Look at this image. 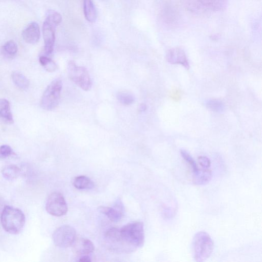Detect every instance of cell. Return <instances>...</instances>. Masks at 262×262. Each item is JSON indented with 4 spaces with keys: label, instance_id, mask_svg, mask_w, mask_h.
I'll use <instances>...</instances> for the list:
<instances>
[{
    "label": "cell",
    "instance_id": "cell-1",
    "mask_svg": "<svg viewBox=\"0 0 262 262\" xmlns=\"http://www.w3.org/2000/svg\"><path fill=\"white\" fill-rule=\"evenodd\" d=\"M144 225L142 222L129 224L122 228H112L105 234L106 245L117 253L130 254L143 246Z\"/></svg>",
    "mask_w": 262,
    "mask_h": 262
},
{
    "label": "cell",
    "instance_id": "cell-2",
    "mask_svg": "<svg viewBox=\"0 0 262 262\" xmlns=\"http://www.w3.org/2000/svg\"><path fill=\"white\" fill-rule=\"evenodd\" d=\"M1 225L6 232L13 235L19 234L25 224V216L21 210L6 206L1 217Z\"/></svg>",
    "mask_w": 262,
    "mask_h": 262
},
{
    "label": "cell",
    "instance_id": "cell-3",
    "mask_svg": "<svg viewBox=\"0 0 262 262\" xmlns=\"http://www.w3.org/2000/svg\"><path fill=\"white\" fill-rule=\"evenodd\" d=\"M192 252L196 262L206 261L213 253L214 241L205 231H199L195 234L192 243Z\"/></svg>",
    "mask_w": 262,
    "mask_h": 262
},
{
    "label": "cell",
    "instance_id": "cell-4",
    "mask_svg": "<svg viewBox=\"0 0 262 262\" xmlns=\"http://www.w3.org/2000/svg\"><path fill=\"white\" fill-rule=\"evenodd\" d=\"M63 87L62 80L57 78L46 88L41 99V106L45 110L52 111L56 109L59 102Z\"/></svg>",
    "mask_w": 262,
    "mask_h": 262
},
{
    "label": "cell",
    "instance_id": "cell-5",
    "mask_svg": "<svg viewBox=\"0 0 262 262\" xmlns=\"http://www.w3.org/2000/svg\"><path fill=\"white\" fill-rule=\"evenodd\" d=\"M68 74L72 81L86 92L92 87V81L85 67L78 66L75 62L70 61L68 64Z\"/></svg>",
    "mask_w": 262,
    "mask_h": 262
},
{
    "label": "cell",
    "instance_id": "cell-6",
    "mask_svg": "<svg viewBox=\"0 0 262 262\" xmlns=\"http://www.w3.org/2000/svg\"><path fill=\"white\" fill-rule=\"evenodd\" d=\"M46 209L53 216L61 217L66 215L68 206L63 195L59 192L50 194L46 201Z\"/></svg>",
    "mask_w": 262,
    "mask_h": 262
},
{
    "label": "cell",
    "instance_id": "cell-7",
    "mask_svg": "<svg viewBox=\"0 0 262 262\" xmlns=\"http://www.w3.org/2000/svg\"><path fill=\"white\" fill-rule=\"evenodd\" d=\"M55 244L60 248H67L73 245L76 240V231L69 225L57 228L53 236Z\"/></svg>",
    "mask_w": 262,
    "mask_h": 262
},
{
    "label": "cell",
    "instance_id": "cell-8",
    "mask_svg": "<svg viewBox=\"0 0 262 262\" xmlns=\"http://www.w3.org/2000/svg\"><path fill=\"white\" fill-rule=\"evenodd\" d=\"M57 25L46 17L42 28L43 36L45 44V52L46 55L52 54L56 39V30Z\"/></svg>",
    "mask_w": 262,
    "mask_h": 262
},
{
    "label": "cell",
    "instance_id": "cell-9",
    "mask_svg": "<svg viewBox=\"0 0 262 262\" xmlns=\"http://www.w3.org/2000/svg\"><path fill=\"white\" fill-rule=\"evenodd\" d=\"M100 212L105 215L111 221L116 223L123 217L125 207L122 200L117 199L113 207L100 206L98 208Z\"/></svg>",
    "mask_w": 262,
    "mask_h": 262
},
{
    "label": "cell",
    "instance_id": "cell-10",
    "mask_svg": "<svg viewBox=\"0 0 262 262\" xmlns=\"http://www.w3.org/2000/svg\"><path fill=\"white\" fill-rule=\"evenodd\" d=\"M167 59L171 64H180L187 69L189 68L187 57L182 49L174 48L169 50L167 54Z\"/></svg>",
    "mask_w": 262,
    "mask_h": 262
},
{
    "label": "cell",
    "instance_id": "cell-11",
    "mask_svg": "<svg viewBox=\"0 0 262 262\" xmlns=\"http://www.w3.org/2000/svg\"><path fill=\"white\" fill-rule=\"evenodd\" d=\"M72 246L74 253L81 257L93 253L95 249L93 242L85 238L75 240Z\"/></svg>",
    "mask_w": 262,
    "mask_h": 262
},
{
    "label": "cell",
    "instance_id": "cell-12",
    "mask_svg": "<svg viewBox=\"0 0 262 262\" xmlns=\"http://www.w3.org/2000/svg\"><path fill=\"white\" fill-rule=\"evenodd\" d=\"M40 29L37 23L32 22L23 30L22 36L24 41L30 44L37 43L40 38Z\"/></svg>",
    "mask_w": 262,
    "mask_h": 262
},
{
    "label": "cell",
    "instance_id": "cell-13",
    "mask_svg": "<svg viewBox=\"0 0 262 262\" xmlns=\"http://www.w3.org/2000/svg\"><path fill=\"white\" fill-rule=\"evenodd\" d=\"M204 7L214 12H221L227 6L228 0H198Z\"/></svg>",
    "mask_w": 262,
    "mask_h": 262
},
{
    "label": "cell",
    "instance_id": "cell-14",
    "mask_svg": "<svg viewBox=\"0 0 262 262\" xmlns=\"http://www.w3.org/2000/svg\"><path fill=\"white\" fill-rule=\"evenodd\" d=\"M0 118H2L5 122L9 124L14 123V118L8 100L0 99Z\"/></svg>",
    "mask_w": 262,
    "mask_h": 262
},
{
    "label": "cell",
    "instance_id": "cell-15",
    "mask_svg": "<svg viewBox=\"0 0 262 262\" xmlns=\"http://www.w3.org/2000/svg\"><path fill=\"white\" fill-rule=\"evenodd\" d=\"M200 168L199 174L193 178V183L197 186L207 185L212 177V172L210 168Z\"/></svg>",
    "mask_w": 262,
    "mask_h": 262
},
{
    "label": "cell",
    "instance_id": "cell-16",
    "mask_svg": "<svg viewBox=\"0 0 262 262\" xmlns=\"http://www.w3.org/2000/svg\"><path fill=\"white\" fill-rule=\"evenodd\" d=\"M84 12L88 21L91 23L95 22L97 19V13L92 0H84Z\"/></svg>",
    "mask_w": 262,
    "mask_h": 262
},
{
    "label": "cell",
    "instance_id": "cell-17",
    "mask_svg": "<svg viewBox=\"0 0 262 262\" xmlns=\"http://www.w3.org/2000/svg\"><path fill=\"white\" fill-rule=\"evenodd\" d=\"M74 185L78 189H90L94 187L93 181L85 176H79L75 178Z\"/></svg>",
    "mask_w": 262,
    "mask_h": 262
},
{
    "label": "cell",
    "instance_id": "cell-18",
    "mask_svg": "<svg viewBox=\"0 0 262 262\" xmlns=\"http://www.w3.org/2000/svg\"><path fill=\"white\" fill-rule=\"evenodd\" d=\"M12 78L15 85L19 89L25 90L29 87V80L22 74L14 72L12 74Z\"/></svg>",
    "mask_w": 262,
    "mask_h": 262
},
{
    "label": "cell",
    "instance_id": "cell-19",
    "mask_svg": "<svg viewBox=\"0 0 262 262\" xmlns=\"http://www.w3.org/2000/svg\"><path fill=\"white\" fill-rule=\"evenodd\" d=\"M2 174L6 179L13 180L19 176L21 174V169L16 166L9 165L3 168Z\"/></svg>",
    "mask_w": 262,
    "mask_h": 262
},
{
    "label": "cell",
    "instance_id": "cell-20",
    "mask_svg": "<svg viewBox=\"0 0 262 262\" xmlns=\"http://www.w3.org/2000/svg\"><path fill=\"white\" fill-rule=\"evenodd\" d=\"M181 156L184 159L189 165L191 170L193 174V176L195 177L198 175L200 171V168L197 165L195 160L186 150H180Z\"/></svg>",
    "mask_w": 262,
    "mask_h": 262
},
{
    "label": "cell",
    "instance_id": "cell-21",
    "mask_svg": "<svg viewBox=\"0 0 262 262\" xmlns=\"http://www.w3.org/2000/svg\"><path fill=\"white\" fill-rule=\"evenodd\" d=\"M39 61L40 64L45 68L47 72L53 73L57 69L56 64L53 60L47 56H41L39 57Z\"/></svg>",
    "mask_w": 262,
    "mask_h": 262
},
{
    "label": "cell",
    "instance_id": "cell-22",
    "mask_svg": "<svg viewBox=\"0 0 262 262\" xmlns=\"http://www.w3.org/2000/svg\"><path fill=\"white\" fill-rule=\"evenodd\" d=\"M206 107L215 112H222L225 110V107L223 103L217 99H211L208 100L206 103Z\"/></svg>",
    "mask_w": 262,
    "mask_h": 262
},
{
    "label": "cell",
    "instance_id": "cell-23",
    "mask_svg": "<svg viewBox=\"0 0 262 262\" xmlns=\"http://www.w3.org/2000/svg\"><path fill=\"white\" fill-rule=\"evenodd\" d=\"M117 98L121 104L126 106L132 104L135 100L134 97L132 94L126 93H118Z\"/></svg>",
    "mask_w": 262,
    "mask_h": 262
},
{
    "label": "cell",
    "instance_id": "cell-24",
    "mask_svg": "<svg viewBox=\"0 0 262 262\" xmlns=\"http://www.w3.org/2000/svg\"><path fill=\"white\" fill-rule=\"evenodd\" d=\"M3 49L6 55L14 56L17 53L18 46L14 41H9L5 44Z\"/></svg>",
    "mask_w": 262,
    "mask_h": 262
},
{
    "label": "cell",
    "instance_id": "cell-25",
    "mask_svg": "<svg viewBox=\"0 0 262 262\" xmlns=\"http://www.w3.org/2000/svg\"><path fill=\"white\" fill-rule=\"evenodd\" d=\"M47 17L52 19L57 25L62 21V16L54 10H49L47 13Z\"/></svg>",
    "mask_w": 262,
    "mask_h": 262
},
{
    "label": "cell",
    "instance_id": "cell-26",
    "mask_svg": "<svg viewBox=\"0 0 262 262\" xmlns=\"http://www.w3.org/2000/svg\"><path fill=\"white\" fill-rule=\"evenodd\" d=\"M12 148L8 145L0 146V159H5L13 154Z\"/></svg>",
    "mask_w": 262,
    "mask_h": 262
},
{
    "label": "cell",
    "instance_id": "cell-27",
    "mask_svg": "<svg viewBox=\"0 0 262 262\" xmlns=\"http://www.w3.org/2000/svg\"><path fill=\"white\" fill-rule=\"evenodd\" d=\"M198 161L201 168H210L211 161L208 157L204 156H199L198 158Z\"/></svg>",
    "mask_w": 262,
    "mask_h": 262
},
{
    "label": "cell",
    "instance_id": "cell-28",
    "mask_svg": "<svg viewBox=\"0 0 262 262\" xmlns=\"http://www.w3.org/2000/svg\"><path fill=\"white\" fill-rule=\"evenodd\" d=\"M163 214L165 218L169 219L172 218L173 216L174 212L173 209L167 207L164 209Z\"/></svg>",
    "mask_w": 262,
    "mask_h": 262
},
{
    "label": "cell",
    "instance_id": "cell-29",
    "mask_svg": "<svg viewBox=\"0 0 262 262\" xmlns=\"http://www.w3.org/2000/svg\"><path fill=\"white\" fill-rule=\"evenodd\" d=\"M170 96L175 100V101H177V100H179L181 98L180 92H178V90L174 91V92L172 93V94H171Z\"/></svg>",
    "mask_w": 262,
    "mask_h": 262
},
{
    "label": "cell",
    "instance_id": "cell-30",
    "mask_svg": "<svg viewBox=\"0 0 262 262\" xmlns=\"http://www.w3.org/2000/svg\"><path fill=\"white\" fill-rule=\"evenodd\" d=\"M79 261L88 262L92 261V260H91L90 258L88 256H84L80 258Z\"/></svg>",
    "mask_w": 262,
    "mask_h": 262
},
{
    "label": "cell",
    "instance_id": "cell-31",
    "mask_svg": "<svg viewBox=\"0 0 262 262\" xmlns=\"http://www.w3.org/2000/svg\"><path fill=\"white\" fill-rule=\"evenodd\" d=\"M147 106L144 104H141L139 107V111L141 112H145Z\"/></svg>",
    "mask_w": 262,
    "mask_h": 262
}]
</instances>
